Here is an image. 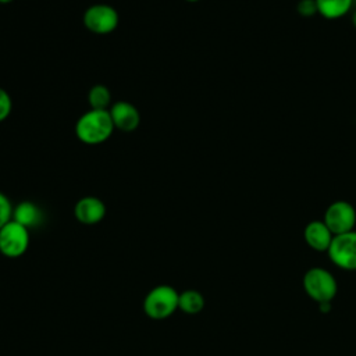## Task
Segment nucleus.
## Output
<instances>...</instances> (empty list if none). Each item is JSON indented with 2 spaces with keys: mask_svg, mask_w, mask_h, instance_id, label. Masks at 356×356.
Segmentation results:
<instances>
[{
  "mask_svg": "<svg viewBox=\"0 0 356 356\" xmlns=\"http://www.w3.org/2000/svg\"><path fill=\"white\" fill-rule=\"evenodd\" d=\"M179 293L170 285H157L149 291L143 300V310L146 316L153 320H163L170 317L178 309Z\"/></svg>",
  "mask_w": 356,
  "mask_h": 356,
  "instance_id": "2",
  "label": "nucleus"
},
{
  "mask_svg": "<svg viewBox=\"0 0 356 356\" xmlns=\"http://www.w3.org/2000/svg\"><path fill=\"white\" fill-rule=\"evenodd\" d=\"M114 131V124L108 110L90 108L82 114L75 124L76 138L86 145H99L106 142Z\"/></svg>",
  "mask_w": 356,
  "mask_h": 356,
  "instance_id": "1",
  "label": "nucleus"
},
{
  "mask_svg": "<svg viewBox=\"0 0 356 356\" xmlns=\"http://www.w3.org/2000/svg\"><path fill=\"white\" fill-rule=\"evenodd\" d=\"M88 102L90 108L93 110H107L111 102V95L108 88L104 85H95L90 88L89 95H88Z\"/></svg>",
  "mask_w": 356,
  "mask_h": 356,
  "instance_id": "14",
  "label": "nucleus"
},
{
  "mask_svg": "<svg viewBox=\"0 0 356 356\" xmlns=\"http://www.w3.org/2000/svg\"><path fill=\"white\" fill-rule=\"evenodd\" d=\"M43 214L42 210L32 202H21L14 210H13V220L24 225L25 228L36 227L42 222Z\"/></svg>",
  "mask_w": 356,
  "mask_h": 356,
  "instance_id": "11",
  "label": "nucleus"
},
{
  "mask_svg": "<svg viewBox=\"0 0 356 356\" xmlns=\"http://www.w3.org/2000/svg\"><path fill=\"white\" fill-rule=\"evenodd\" d=\"M303 236L306 243L312 249L317 252H327L334 238V234L330 231L323 220H313L305 227Z\"/></svg>",
  "mask_w": 356,
  "mask_h": 356,
  "instance_id": "10",
  "label": "nucleus"
},
{
  "mask_svg": "<svg viewBox=\"0 0 356 356\" xmlns=\"http://www.w3.org/2000/svg\"><path fill=\"white\" fill-rule=\"evenodd\" d=\"M118 21L117 10L108 4H93L83 14L85 26L97 35L113 32L118 26Z\"/></svg>",
  "mask_w": 356,
  "mask_h": 356,
  "instance_id": "7",
  "label": "nucleus"
},
{
  "mask_svg": "<svg viewBox=\"0 0 356 356\" xmlns=\"http://www.w3.org/2000/svg\"><path fill=\"white\" fill-rule=\"evenodd\" d=\"M204 307V298L199 291L188 289L179 293L178 298V309H181L186 314H197Z\"/></svg>",
  "mask_w": 356,
  "mask_h": 356,
  "instance_id": "13",
  "label": "nucleus"
},
{
  "mask_svg": "<svg viewBox=\"0 0 356 356\" xmlns=\"http://www.w3.org/2000/svg\"><path fill=\"white\" fill-rule=\"evenodd\" d=\"M11 1H13V0H0L1 4H8V3H11Z\"/></svg>",
  "mask_w": 356,
  "mask_h": 356,
  "instance_id": "19",
  "label": "nucleus"
},
{
  "mask_svg": "<svg viewBox=\"0 0 356 356\" xmlns=\"http://www.w3.org/2000/svg\"><path fill=\"white\" fill-rule=\"evenodd\" d=\"M327 253L337 267L348 271L356 270V231L334 235Z\"/></svg>",
  "mask_w": 356,
  "mask_h": 356,
  "instance_id": "4",
  "label": "nucleus"
},
{
  "mask_svg": "<svg viewBox=\"0 0 356 356\" xmlns=\"http://www.w3.org/2000/svg\"><path fill=\"white\" fill-rule=\"evenodd\" d=\"M298 13L302 15V17H312L314 14H318L317 11V6H316V1L314 0H300L298 3Z\"/></svg>",
  "mask_w": 356,
  "mask_h": 356,
  "instance_id": "17",
  "label": "nucleus"
},
{
  "mask_svg": "<svg viewBox=\"0 0 356 356\" xmlns=\"http://www.w3.org/2000/svg\"><path fill=\"white\" fill-rule=\"evenodd\" d=\"M29 246V231L19 222L11 220L0 229V253L15 259L22 256Z\"/></svg>",
  "mask_w": 356,
  "mask_h": 356,
  "instance_id": "5",
  "label": "nucleus"
},
{
  "mask_svg": "<svg viewBox=\"0 0 356 356\" xmlns=\"http://www.w3.org/2000/svg\"><path fill=\"white\" fill-rule=\"evenodd\" d=\"M11 107H13V102L10 95L7 93V90L0 88V122L10 115Z\"/></svg>",
  "mask_w": 356,
  "mask_h": 356,
  "instance_id": "16",
  "label": "nucleus"
},
{
  "mask_svg": "<svg viewBox=\"0 0 356 356\" xmlns=\"http://www.w3.org/2000/svg\"><path fill=\"white\" fill-rule=\"evenodd\" d=\"M75 218L85 225L100 222L106 216V204L95 196H85L79 199L74 207Z\"/></svg>",
  "mask_w": 356,
  "mask_h": 356,
  "instance_id": "9",
  "label": "nucleus"
},
{
  "mask_svg": "<svg viewBox=\"0 0 356 356\" xmlns=\"http://www.w3.org/2000/svg\"><path fill=\"white\" fill-rule=\"evenodd\" d=\"M352 24H353V26L356 28V10H355L353 14H352Z\"/></svg>",
  "mask_w": 356,
  "mask_h": 356,
  "instance_id": "18",
  "label": "nucleus"
},
{
  "mask_svg": "<svg viewBox=\"0 0 356 356\" xmlns=\"http://www.w3.org/2000/svg\"><path fill=\"white\" fill-rule=\"evenodd\" d=\"M114 128L124 131V132H132L138 128L139 122H140V114L139 110L128 103V102H117L111 106V108L108 110Z\"/></svg>",
  "mask_w": 356,
  "mask_h": 356,
  "instance_id": "8",
  "label": "nucleus"
},
{
  "mask_svg": "<svg viewBox=\"0 0 356 356\" xmlns=\"http://www.w3.org/2000/svg\"><path fill=\"white\" fill-rule=\"evenodd\" d=\"M317 11L327 19H338L349 13L353 0H314Z\"/></svg>",
  "mask_w": 356,
  "mask_h": 356,
  "instance_id": "12",
  "label": "nucleus"
},
{
  "mask_svg": "<svg viewBox=\"0 0 356 356\" xmlns=\"http://www.w3.org/2000/svg\"><path fill=\"white\" fill-rule=\"evenodd\" d=\"M323 221L334 235L353 231L356 227V209L346 200L332 202L327 207Z\"/></svg>",
  "mask_w": 356,
  "mask_h": 356,
  "instance_id": "6",
  "label": "nucleus"
},
{
  "mask_svg": "<svg viewBox=\"0 0 356 356\" xmlns=\"http://www.w3.org/2000/svg\"><path fill=\"white\" fill-rule=\"evenodd\" d=\"M303 288L309 298L317 303H325L335 298L338 284L328 270L323 267H312L303 277Z\"/></svg>",
  "mask_w": 356,
  "mask_h": 356,
  "instance_id": "3",
  "label": "nucleus"
},
{
  "mask_svg": "<svg viewBox=\"0 0 356 356\" xmlns=\"http://www.w3.org/2000/svg\"><path fill=\"white\" fill-rule=\"evenodd\" d=\"M13 206H11V202L10 199L3 193L0 192V229L8 222L13 220Z\"/></svg>",
  "mask_w": 356,
  "mask_h": 356,
  "instance_id": "15",
  "label": "nucleus"
},
{
  "mask_svg": "<svg viewBox=\"0 0 356 356\" xmlns=\"http://www.w3.org/2000/svg\"><path fill=\"white\" fill-rule=\"evenodd\" d=\"M186 1H189V3H196V1H199V0H186Z\"/></svg>",
  "mask_w": 356,
  "mask_h": 356,
  "instance_id": "20",
  "label": "nucleus"
}]
</instances>
